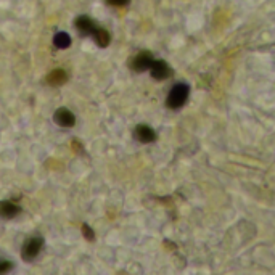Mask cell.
<instances>
[{"label": "cell", "mask_w": 275, "mask_h": 275, "mask_svg": "<svg viewBox=\"0 0 275 275\" xmlns=\"http://www.w3.org/2000/svg\"><path fill=\"white\" fill-rule=\"evenodd\" d=\"M188 95H190V85L185 82L176 84L171 89L168 98H166V106L171 108V110H179L180 106L185 105Z\"/></svg>", "instance_id": "1"}, {"label": "cell", "mask_w": 275, "mask_h": 275, "mask_svg": "<svg viewBox=\"0 0 275 275\" xmlns=\"http://www.w3.org/2000/svg\"><path fill=\"white\" fill-rule=\"evenodd\" d=\"M42 246H43L42 237H29L23 243V248H21V258H23V261H26V263H31V261H34L39 256Z\"/></svg>", "instance_id": "2"}, {"label": "cell", "mask_w": 275, "mask_h": 275, "mask_svg": "<svg viewBox=\"0 0 275 275\" xmlns=\"http://www.w3.org/2000/svg\"><path fill=\"white\" fill-rule=\"evenodd\" d=\"M155 58L153 53L148 52V50H143V52L137 53L132 60V69L135 72H143V71H150L151 64H153Z\"/></svg>", "instance_id": "3"}, {"label": "cell", "mask_w": 275, "mask_h": 275, "mask_svg": "<svg viewBox=\"0 0 275 275\" xmlns=\"http://www.w3.org/2000/svg\"><path fill=\"white\" fill-rule=\"evenodd\" d=\"M150 74L153 79H156V81H164V79L172 76V68L163 60H155L150 68Z\"/></svg>", "instance_id": "4"}, {"label": "cell", "mask_w": 275, "mask_h": 275, "mask_svg": "<svg viewBox=\"0 0 275 275\" xmlns=\"http://www.w3.org/2000/svg\"><path fill=\"white\" fill-rule=\"evenodd\" d=\"M53 121L60 127H72L76 124V116L68 108H58L53 114Z\"/></svg>", "instance_id": "5"}, {"label": "cell", "mask_w": 275, "mask_h": 275, "mask_svg": "<svg viewBox=\"0 0 275 275\" xmlns=\"http://www.w3.org/2000/svg\"><path fill=\"white\" fill-rule=\"evenodd\" d=\"M74 26L79 31L81 35H92L93 31H95L97 24L93 23V19L90 16H87V14H81V16H77L76 21H74Z\"/></svg>", "instance_id": "6"}, {"label": "cell", "mask_w": 275, "mask_h": 275, "mask_svg": "<svg viewBox=\"0 0 275 275\" xmlns=\"http://www.w3.org/2000/svg\"><path fill=\"white\" fill-rule=\"evenodd\" d=\"M134 135H135V139L139 142H142V143H151V142L156 140V132L147 124L137 126L135 130H134Z\"/></svg>", "instance_id": "7"}, {"label": "cell", "mask_w": 275, "mask_h": 275, "mask_svg": "<svg viewBox=\"0 0 275 275\" xmlns=\"http://www.w3.org/2000/svg\"><path fill=\"white\" fill-rule=\"evenodd\" d=\"M21 213V208L13 201H0V219L10 221Z\"/></svg>", "instance_id": "8"}, {"label": "cell", "mask_w": 275, "mask_h": 275, "mask_svg": "<svg viewBox=\"0 0 275 275\" xmlns=\"http://www.w3.org/2000/svg\"><path fill=\"white\" fill-rule=\"evenodd\" d=\"M45 81H47L48 85L58 87V85L66 84V81H68V74H66V71H64V69L56 68V69H53L52 72H48L47 77H45Z\"/></svg>", "instance_id": "9"}, {"label": "cell", "mask_w": 275, "mask_h": 275, "mask_svg": "<svg viewBox=\"0 0 275 275\" xmlns=\"http://www.w3.org/2000/svg\"><path fill=\"white\" fill-rule=\"evenodd\" d=\"M92 37L97 42L98 47H108L110 45V40H111L110 32H108L105 27H98V26L95 27V31H93Z\"/></svg>", "instance_id": "10"}, {"label": "cell", "mask_w": 275, "mask_h": 275, "mask_svg": "<svg viewBox=\"0 0 275 275\" xmlns=\"http://www.w3.org/2000/svg\"><path fill=\"white\" fill-rule=\"evenodd\" d=\"M53 45L60 50H64L71 45V37L68 32H56L53 35Z\"/></svg>", "instance_id": "11"}, {"label": "cell", "mask_w": 275, "mask_h": 275, "mask_svg": "<svg viewBox=\"0 0 275 275\" xmlns=\"http://www.w3.org/2000/svg\"><path fill=\"white\" fill-rule=\"evenodd\" d=\"M13 269V263L8 259H0V274H6Z\"/></svg>", "instance_id": "12"}, {"label": "cell", "mask_w": 275, "mask_h": 275, "mask_svg": "<svg viewBox=\"0 0 275 275\" xmlns=\"http://www.w3.org/2000/svg\"><path fill=\"white\" fill-rule=\"evenodd\" d=\"M82 235L85 237V240H89V242L95 240V234H93V230L87 226V224H82Z\"/></svg>", "instance_id": "13"}, {"label": "cell", "mask_w": 275, "mask_h": 275, "mask_svg": "<svg viewBox=\"0 0 275 275\" xmlns=\"http://www.w3.org/2000/svg\"><path fill=\"white\" fill-rule=\"evenodd\" d=\"M130 0H106V3L110 6H126L129 5Z\"/></svg>", "instance_id": "14"}]
</instances>
